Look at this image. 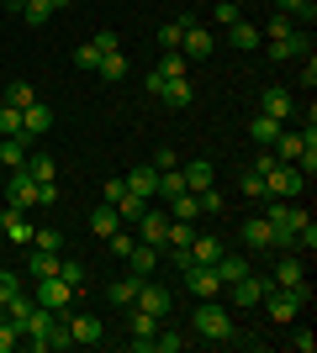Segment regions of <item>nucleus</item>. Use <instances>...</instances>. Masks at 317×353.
I'll list each match as a JSON object with an SVG mask.
<instances>
[{
  "label": "nucleus",
  "instance_id": "1",
  "mask_svg": "<svg viewBox=\"0 0 317 353\" xmlns=\"http://www.w3.org/2000/svg\"><path fill=\"white\" fill-rule=\"evenodd\" d=\"M191 327H196L201 338H211V343H233L238 338V327H233V316H227L217 301H201L196 306V316H191Z\"/></svg>",
  "mask_w": 317,
  "mask_h": 353
},
{
  "label": "nucleus",
  "instance_id": "2",
  "mask_svg": "<svg viewBox=\"0 0 317 353\" xmlns=\"http://www.w3.org/2000/svg\"><path fill=\"white\" fill-rule=\"evenodd\" d=\"M302 190H307V174L296 169V163H270V169H265V195H275V201H296Z\"/></svg>",
  "mask_w": 317,
  "mask_h": 353
},
{
  "label": "nucleus",
  "instance_id": "3",
  "mask_svg": "<svg viewBox=\"0 0 317 353\" xmlns=\"http://www.w3.org/2000/svg\"><path fill=\"white\" fill-rule=\"evenodd\" d=\"M32 301H37V306H48L53 316H69V306H75V285H64L59 274H48V280H37Z\"/></svg>",
  "mask_w": 317,
  "mask_h": 353
},
{
  "label": "nucleus",
  "instance_id": "4",
  "mask_svg": "<svg viewBox=\"0 0 317 353\" xmlns=\"http://www.w3.org/2000/svg\"><path fill=\"white\" fill-rule=\"evenodd\" d=\"M133 306L153 311V316H169V311H175V290H164V285H153V280H137V301Z\"/></svg>",
  "mask_w": 317,
  "mask_h": 353
},
{
  "label": "nucleus",
  "instance_id": "5",
  "mask_svg": "<svg viewBox=\"0 0 317 353\" xmlns=\"http://www.w3.org/2000/svg\"><path fill=\"white\" fill-rule=\"evenodd\" d=\"M302 148H317V127H307V132H280L270 153L280 163H296V159H302Z\"/></svg>",
  "mask_w": 317,
  "mask_h": 353
},
{
  "label": "nucleus",
  "instance_id": "6",
  "mask_svg": "<svg viewBox=\"0 0 317 353\" xmlns=\"http://www.w3.org/2000/svg\"><path fill=\"white\" fill-rule=\"evenodd\" d=\"M307 53H312V32L307 27H291L286 37L270 43V59H307Z\"/></svg>",
  "mask_w": 317,
  "mask_h": 353
},
{
  "label": "nucleus",
  "instance_id": "7",
  "mask_svg": "<svg viewBox=\"0 0 317 353\" xmlns=\"http://www.w3.org/2000/svg\"><path fill=\"white\" fill-rule=\"evenodd\" d=\"M227 290H233V301H238V306H259V301H265L275 285L265 280V274H254V269H249V274H243V280H233Z\"/></svg>",
  "mask_w": 317,
  "mask_h": 353
},
{
  "label": "nucleus",
  "instance_id": "8",
  "mask_svg": "<svg viewBox=\"0 0 317 353\" xmlns=\"http://www.w3.org/2000/svg\"><path fill=\"white\" fill-rule=\"evenodd\" d=\"M291 111H296V101H291V90H280V85H265V101H259V117L291 121Z\"/></svg>",
  "mask_w": 317,
  "mask_h": 353
},
{
  "label": "nucleus",
  "instance_id": "9",
  "mask_svg": "<svg viewBox=\"0 0 317 353\" xmlns=\"http://www.w3.org/2000/svg\"><path fill=\"white\" fill-rule=\"evenodd\" d=\"M127 311H133V348L148 353V338L164 327V316H153V311H143V306H127Z\"/></svg>",
  "mask_w": 317,
  "mask_h": 353
},
{
  "label": "nucleus",
  "instance_id": "10",
  "mask_svg": "<svg viewBox=\"0 0 317 353\" xmlns=\"http://www.w3.org/2000/svg\"><path fill=\"white\" fill-rule=\"evenodd\" d=\"M37 206V179L27 169H11V211H32Z\"/></svg>",
  "mask_w": 317,
  "mask_h": 353
},
{
  "label": "nucleus",
  "instance_id": "11",
  "mask_svg": "<svg viewBox=\"0 0 317 353\" xmlns=\"http://www.w3.org/2000/svg\"><path fill=\"white\" fill-rule=\"evenodd\" d=\"M180 274H185V290H191V295H217V290H222V280H217V269H211V264H191V269H180Z\"/></svg>",
  "mask_w": 317,
  "mask_h": 353
},
{
  "label": "nucleus",
  "instance_id": "12",
  "mask_svg": "<svg viewBox=\"0 0 317 353\" xmlns=\"http://www.w3.org/2000/svg\"><path fill=\"white\" fill-rule=\"evenodd\" d=\"M0 232L11 237L16 248H32V232H37V227L27 221V211H0Z\"/></svg>",
  "mask_w": 317,
  "mask_h": 353
},
{
  "label": "nucleus",
  "instance_id": "13",
  "mask_svg": "<svg viewBox=\"0 0 317 353\" xmlns=\"http://www.w3.org/2000/svg\"><path fill=\"white\" fill-rule=\"evenodd\" d=\"M137 237L148 243V248H164V227H169V211H143V216L133 221Z\"/></svg>",
  "mask_w": 317,
  "mask_h": 353
},
{
  "label": "nucleus",
  "instance_id": "14",
  "mask_svg": "<svg viewBox=\"0 0 317 353\" xmlns=\"http://www.w3.org/2000/svg\"><path fill=\"white\" fill-rule=\"evenodd\" d=\"M243 243H249V248H275V221L270 216H254V221H243Z\"/></svg>",
  "mask_w": 317,
  "mask_h": 353
},
{
  "label": "nucleus",
  "instance_id": "15",
  "mask_svg": "<svg viewBox=\"0 0 317 353\" xmlns=\"http://www.w3.org/2000/svg\"><path fill=\"white\" fill-rule=\"evenodd\" d=\"M159 253H164V248L133 243V253H127V269H133V280H148V274H153V264H159Z\"/></svg>",
  "mask_w": 317,
  "mask_h": 353
},
{
  "label": "nucleus",
  "instance_id": "16",
  "mask_svg": "<svg viewBox=\"0 0 317 353\" xmlns=\"http://www.w3.org/2000/svg\"><path fill=\"white\" fill-rule=\"evenodd\" d=\"M211 48H217V37H211L206 27H191L180 37V53H185V59H211Z\"/></svg>",
  "mask_w": 317,
  "mask_h": 353
},
{
  "label": "nucleus",
  "instance_id": "17",
  "mask_svg": "<svg viewBox=\"0 0 317 353\" xmlns=\"http://www.w3.org/2000/svg\"><path fill=\"white\" fill-rule=\"evenodd\" d=\"M217 259H222V243H217V237H201V232H196V243L185 248V269H191V264H217Z\"/></svg>",
  "mask_w": 317,
  "mask_h": 353
},
{
  "label": "nucleus",
  "instance_id": "18",
  "mask_svg": "<svg viewBox=\"0 0 317 353\" xmlns=\"http://www.w3.org/2000/svg\"><path fill=\"white\" fill-rule=\"evenodd\" d=\"M275 11H280V16H291L296 27H307V32H312V21H317V0H275Z\"/></svg>",
  "mask_w": 317,
  "mask_h": 353
},
{
  "label": "nucleus",
  "instance_id": "19",
  "mask_svg": "<svg viewBox=\"0 0 317 353\" xmlns=\"http://www.w3.org/2000/svg\"><path fill=\"white\" fill-rule=\"evenodd\" d=\"M191 243H196V227H191V221H180V216H169V227H164V248H169V253H185Z\"/></svg>",
  "mask_w": 317,
  "mask_h": 353
},
{
  "label": "nucleus",
  "instance_id": "20",
  "mask_svg": "<svg viewBox=\"0 0 317 353\" xmlns=\"http://www.w3.org/2000/svg\"><path fill=\"white\" fill-rule=\"evenodd\" d=\"M53 127V111H48L43 101H32L27 111H21V137H37V132H48Z\"/></svg>",
  "mask_w": 317,
  "mask_h": 353
},
{
  "label": "nucleus",
  "instance_id": "21",
  "mask_svg": "<svg viewBox=\"0 0 317 353\" xmlns=\"http://www.w3.org/2000/svg\"><path fill=\"white\" fill-rule=\"evenodd\" d=\"M122 227H127V221L117 216V206H106V201H101V206L90 211V232L95 237H111V232H122Z\"/></svg>",
  "mask_w": 317,
  "mask_h": 353
},
{
  "label": "nucleus",
  "instance_id": "22",
  "mask_svg": "<svg viewBox=\"0 0 317 353\" xmlns=\"http://www.w3.org/2000/svg\"><path fill=\"white\" fill-rule=\"evenodd\" d=\"M180 174H185V190H191V195H196V190H206V185H217V169H211L206 159H196V163H185Z\"/></svg>",
  "mask_w": 317,
  "mask_h": 353
},
{
  "label": "nucleus",
  "instance_id": "23",
  "mask_svg": "<svg viewBox=\"0 0 317 353\" xmlns=\"http://www.w3.org/2000/svg\"><path fill=\"white\" fill-rule=\"evenodd\" d=\"M270 285H275V290H291V285H302V259H296V253H286V259L275 264Z\"/></svg>",
  "mask_w": 317,
  "mask_h": 353
},
{
  "label": "nucleus",
  "instance_id": "24",
  "mask_svg": "<svg viewBox=\"0 0 317 353\" xmlns=\"http://www.w3.org/2000/svg\"><path fill=\"white\" fill-rule=\"evenodd\" d=\"M159 101H164V105H175V111H185V105L196 101V90H191V79H164Z\"/></svg>",
  "mask_w": 317,
  "mask_h": 353
},
{
  "label": "nucleus",
  "instance_id": "25",
  "mask_svg": "<svg viewBox=\"0 0 317 353\" xmlns=\"http://www.w3.org/2000/svg\"><path fill=\"white\" fill-rule=\"evenodd\" d=\"M211 269H217V280H222V285H233V280H243V274H249L254 264H249L243 253H222V259H217Z\"/></svg>",
  "mask_w": 317,
  "mask_h": 353
},
{
  "label": "nucleus",
  "instance_id": "26",
  "mask_svg": "<svg viewBox=\"0 0 317 353\" xmlns=\"http://www.w3.org/2000/svg\"><path fill=\"white\" fill-rule=\"evenodd\" d=\"M64 322H69V338H75V343H90V348H95V343L106 338L95 316H64Z\"/></svg>",
  "mask_w": 317,
  "mask_h": 353
},
{
  "label": "nucleus",
  "instance_id": "27",
  "mask_svg": "<svg viewBox=\"0 0 317 353\" xmlns=\"http://www.w3.org/2000/svg\"><path fill=\"white\" fill-rule=\"evenodd\" d=\"M191 27H196V16L180 11V21H164V27H159V48H180V37H185Z\"/></svg>",
  "mask_w": 317,
  "mask_h": 353
},
{
  "label": "nucleus",
  "instance_id": "28",
  "mask_svg": "<svg viewBox=\"0 0 317 353\" xmlns=\"http://www.w3.org/2000/svg\"><path fill=\"white\" fill-rule=\"evenodd\" d=\"M127 190L133 195H143V201H153V190H159V169H133V174H127Z\"/></svg>",
  "mask_w": 317,
  "mask_h": 353
},
{
  "label": "nucleus",
  "instance_id": "29",
  "mask_svg": "<svg viewBox=\"0 0 317 353\" xmlns=\"http://www.w3.org/2000/svg\"><path fill=\"white\" fill-rule=\"evenodd\" d=\"M280 132H286V121H275V117H254V127H249V137H254L259 148H275Z\"/></svg>",
  "mask_w": 317,
  "mask_h": 353
},
{
  "label": "nucleus",
  "instance_id": "30",
  "mask_svg": "<svg viewBox=\"0 0 317 353\" xmlns=\"http://www.w3.org/2000/svg\"><path fill=\"white\" fill-rule=\"evenodd\" d=\"M27 163V137H0V169H21Z\"/></svg>",
  "mask_w": 317,
  "mask_h": 353
},
{
  "label": "nucleus",
  "instance_id": "31",
  "mask_svg": "<svg viewBox=\"0 0 317 353\" xmlns=\"http://www.w3.org/2000/svg\"><path fill=\"white\" fill-rule=\"evenodd\" d=\"M259 37H265V32H259L254 21H233V27H227V43L243 48V53H249V48H259Z\"/></svg>",
  "mask_w": 317,
  "mask_h": 353
},
{
  "label": "nucleus",
  "instance_id": "32",
  "mask_svg": "<svg viewBox=\"0 0 317 353\" xmlns=\"http://www.w3.org/2000/svg\"><path fill=\"white\" fill-rule=\"evenodd\" d=\"M95 74H101V79H127V74H133V63H127V53H101Z\"/></svg>",
  "mask_w": 317,
  "mask_h": 353
},
{
  "label": "nucleus",
  "instance_id": "33",
  "mask_svg": "<svg viewBox=\"0 0 317 353\" xmlns=\"http://www.w3.org/2000/svg\"><path fill=\"white\" fill-rule=\"evenodd\" d=\"M153 195L169 206L175 195H185V174H180V169H159V190H153Z\"/></svg>",
  "mask_w": 317,
  "mask_h": 353
},
{
  "label": "nucleus",
  "instance_id": "34",
  "mask_svg": "<svg viewBox=\"0 0 317 353\" xmlns=\"http://www.w3.org/2000/svg\"><path fill=\"white\" fill-rule=\"evenodd\" d=\"M27 269H32V280H48V274H59V253H48V248L27 253Z\"/></svg>",
  "mask_w": 317,
  "mask_h": 353
},
{
  "label": "nucleus",
  "instance_id": "35",
  "mask_svg": "<svg viewBox=\"0 0 317 353\" xmlns=\"http://www.w3.org/2000/svg\"><path fill=\"white\" fill-rule=\"evenodd\" d=\"M21 21H27V27H48V21H53V0H27V6H21Z\"/></svg>",
  "mask_w": 317,
  "mask_h": 353
},
{
  "label": "nucleus",
  "instance_id": "36",
  "mask_svg": "<svg viewBox=\"0 0 317 353\" xmlns=\"http://www.w3.org/2000/svg\"><path fill=\"white\" fill-rule=\"evenodd\" d=\"M169 216H180V221H196V216H201V201H196L191 190H185V195H175V201H169Z\"/></svg>",
  "mask_w": 317,
  "mask_h": 353
},
{
  "label": "nucleus",
  "instance_id": "37",
  "mask_svg": "<svg viewBox=\"0 0 317 353\" xmlns=\"http://www.w3.org/2000/svg\"><path fill=\"white\" fill-rule=\"evenodd\" d=\"M159 74H164V79H185V53H180V48H164V59H159Z\"/></svg>",
  "mask_w": 317,
  "mask_h": 353
},
{
  "label": "nucleus",
  "instance_id": "38",
  "mask_svg": "<svg viewBox=\"0 0 317 353\" xmlns=\"http://www.w3.org/2000/svg\"><path fill=\"white\" fill-rule=\"evenodd\" d=\"M180 348H185V338H180V332H164V327L148 338V353H180Z\"/></svg>",
  "mask_w": 317,
  "mask_h": 353
},
{
  "label": "nucleus",
  "instance_id": "39",
  "mask_svg": "<svg viewBox=\"0 0 317 353\" xmlns=\"http://www.w3.org/2000/svg\"><path fill=\"white\" fill-rule=\"evenodd\" d=\"M211 21H217V27H233V21H243V11H238V0H217V6H211Z\"/></svg>",
  "mask_w": 317,
  "mask_h": 353
},
{
  "label": "nucleus",
  "instance_id": "40",
  "mask_svg": "<svg viewBox=\"0 0 317 353\" xmlns=\"http://www.w3.org/2000/svg\"><path fill=\"white\" fill-rule=\"evenodd\" d=\"M143 211H148V201H143V195H133V190H127V195L117 201V216H122V221H137Z\"/></svg>",
  "mask_w": 317,
  "mask_h": 353
},
{
  "label": "nucleus",
  "instance_id": "41",
  "mask_svg": "<svg viewBox=\"0 0 317 353\" xmlns=\"http://www.w3.org/2000/svg\"><path fill=\"white\" fill-rule=\"evenodd\" d=\"M59 280L75 285V295L85 290V264H75V259H59Z\"/></svg>",
  "mask_w": 317,
  "mask_h": 353
},
{
  "label": "nucleus",
  "instance_id": "42",
  "mask_svg": "<svg viewBox=\"0 0 317 353\" xmlns=\"http://www.w3.org/2000/svg\"><path fill=\"white\" fill-rule=\"evenodd\" d=\"M21 169H27V174L37 179V185H48V179H53V159H43V153H37V159L27 153V163H21Z\"/></svg>",
  "mask_w": 317,
  "mask_h": 353
},
{
  "label": "nucleus",
  "instance_id": "43",
  "mask_svg": "<svg viewBox=\"0 0 317 353\" xmlns=\"http://www.w3.org/2000/svg\"><path fill=\"white\" fill-rule=\"evenodd\" d=\"M238 190L249 195V201H265V174H259V169H249V174H238Z\"/></svg>",
  "mask_w": 317,
  "mask_h": 353
},
{
  "label": "nucleus",
  "instance_id": "44",
  "mask_svg": "<svg viewBox=\"0 0 317 353\" xmlns=\"http://www.w3.org/2000/svg\"><path fill=\"white\" fill-rule=\"evenodd\" d=\"M106 295H111L117 306H133V301H137V280H117V285H106Z\"/></svg>",
  "mask_w": 317,
  "mask_h": 353
},
{
  "label": "nucleus",
  "instance_id": "45",
  "mask_svg": "<svg viewBox=\"0 0 317 353\" xmlns=\"http://www.w3.org/2000/svg\"><path fill=\"white\" fill-rule=\"evenodd\" d=\"M0 137H21V111L16 105H0Z\"/></svg>",
  "mask_w": 317,
  "mask_h": 353
},
{
  "label": "nucleus",
  "instance_id": "46",
  "mask_svg": "<svg viewBox=\"0 0 317 353\" xmlns=\"http://www.w3.org/2000/svg\"><path fill=\"white\" fill-rule=\"evenodd\" d=\"M32 101H37V95H32V85H11V90H6V105H16V111H27Z\"/></svg>",
  "mask_w": 317,
  "mask_h": 353
},
{
  "label": "nucleus",
  "instance_id": "47",
  "mask_svg": "<svg viewBox=\"0 0 317 353\" xmlns=\"http://www.w3.org/2000/svg\"><path fill=\"white\" fill-rule=\"evenodd\" d=\"M95 63H101V48H95V43H79L75 48V69H95Z\"/></svg>",
  "mask_w": 317,
  "mask_h": 353
},
{
  "label": "nucleus",
  "instance_id": "48",
  "mask_svg": "<svg viewBox=\"0 0 317 353\" xmlns=\"http://www.w3.org/2000/svg\"><path fill=\"white\" fill-rule=\"evenodd\" d=\"M32 248H48V253H64V237L48 227V232H32Z\"/></svg>",
  "mask_w": 317,
  "mask_h": 353
},
{
  "label": "nucleus",
  "instance_id": "49",
  "mask_svg": "<svg viewBox=\"0 0 317 353\" xmlns=\"http://www.w3.org/2000/svg\"><path fill=\"white\" fill-rule=\"evenodd\" d=\"M16 343H21V327H16L11 316H6V322H0V353H11Z\"/></svg>",
  "mask_w": 317,
  "mask_h": 353
},
{
  "label": "nucleus",
  "instance_id": "50",
  "mask_svg": "<svg viewBox=\"0 0 317 353\" xmlns=\"http://www.w3.org/2000/svg\"><path fill=\"white\" fill-rule=\"evenodd\" d=\"M291 27H296V21H291V16H280V11H275L270 21H265V32H270V43H275V37H286Z\"/></svg>",
  "mask_w": 317,
  "mask_h": 353
},
{
  "label": "nucleus",
  "instance_id": "51",
  "mask_svg": "<svg viewBox=\"0 0 317 353\" xmlns=\"http://www.w3.org/2000/svg\"><path fill=\"white\" fill-rule=\"evenodd\" d=\"M122 195H127V179H106V190H101V201H106V206H117Z\"/></svg>",
  "mask_w": 317,
  "mask_h": 353
},
{
  "label": "nucleus",
  "instance_id": "52",
  "mask_svg": "<svg viewBox=\"0 0 317 353\" xmlns=\"http://www.w3.org/2000/svg\"><path fill=\"white\" fill-rule=\"evenodd\" d=\"M106 243H111V253H122V259H127V253H133V243H137V237H133V232H111V237H106Z\"/></svg>",
  "mask_w": 317,
  "mask_h": 353
},
{
  "label": "nucleus",
  "instance_id": "53",
  "mask_svg": "<svg viewBox=\"0 0 317 353\" xmlns=\"http://www.w3.org/2000/svg\"><path fill=\"white\" fill-rule=\"evenodd\" d=\"M153 169H180V153H175V148H159V153H153Z\"/></svg>",
  "mask_w": 317,
  "mask_h": 353
},
{
  "label": "nucleus",
  "instance_id": "54",
  "mask_svg": "<svg viewBox=\"0 0 317 353\" xmlns=\"http://www.w3.org/2000/svg\"><path fill=\"white\" fill-rule=\"evenodd\" d=\"M95 48H101V53H122V37L117 32H95Z\"/></svg>",
  "mask_w": 317,
  "mask_h": 353
},
{
  "label": "nucleus",
  "instance_id": "55",
  "mask_svg": "<svg viewBox=\"0 0 317 353\" xmlns=\"http://www.w3.org/2000/svg\"><path fill=\"white\" fill-rule=\"evenodd\" d=\"M16 290H21V280H16L11 269H0V301H6V295H16Z\"/></svg>",
  "mask_w": 317,
  "mask_h": 353
},
{
  "label": "nucleus",
  "instance_id": "56",
  "mask_svg": "<svg viewBox=\"0 0 317 353\" xmlns=\"http://www.w3.org/2000/svg\"><path fill=\"white\" fill-rule=\"evenodd\" d=\"M53 201H59V185H53V179H48V185H37V206H53Z\"/></svg>",
  "mask_w": 317,
  "mask_h": 353
},
{
  "label": "nucleus",
  "instance_id": "57",
  "mask_svg": "<svg viewBox=\"0 0 317 353\" xmlns=\"http://www.w3.org/2000/svg\"><path fill=\"white\" fill-rule=\"evenodd\" d=\"M143 90H148V95H159V90H164V74L148 69V74H143Z\"/></svg>",
  "mask_w": 317,
  "mask_h": 353
},
{
  "label": "nucleus",
  "instance_id": "58",
  "mask_svg": "<svg viewBox=\"0 0 317 353\" xmlns=\"http://www.w3.org/2000/svg\"><path fill=\"white\" fill-rule=\"evenodd\" d=\"M291 348H296V353H312L317 338H312V332H296V338H291Z\"/></svg>",
  "mask_w": 317,
  "mask_h": 353
},
{
  "label": "nucleus",
  "instance_id": "59",
  "mask_svg": "<svg viewBox=\"0 0 317 353\" xmlns=\"http://www.w3.org/2000/svg\"><path fill=\"white\" fill-rule=\"evenodd\" d=\"M302 85H317V59L307 53V63H302Z\"/></svg>",
  "mask_w": 317,
  "mask_h": 353
},
{
  "label": "nucleus",
  "instance_id": "60",
  "mask_svg": "<svg viewBox=\"0 0 317 353\" xmlns=\"http://www.w3.org/2000/svg\"><path fill=\"white\" fill-rule=\"evenodd\" d=\"M6 6H11V11H21V6H27V0H6Z\"/></svg>",
  "mask_w": 317,
  "mask_h": 353
}]
</instances>
